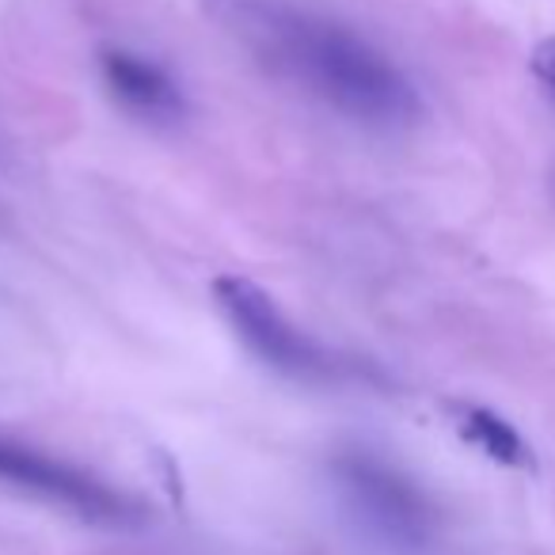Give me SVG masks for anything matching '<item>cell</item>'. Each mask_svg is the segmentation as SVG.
<instances>
[{
  "instance_id": "52a82bcc",
  "label": "cell",
  "mask_w": 555,
  "mask_h": 555,
  "mask_svg": "<svg viewBox=\"0 0 555 555\" xmlns=\"http://www.w3.org/2000/svg\"><path fill=\"white\" fill-rule=\"evenodd\" d=\"M532 77L555 95V39L537 42V50H532Z\"/></svg>"
},
{
  "instance_id": "3957f363",
  "label": "cell",
  "mask_w": 555,
  "mask_h": 555,
  "mask_svg": "<svg viewBox=\"0 0 555 555\" xmlns=\"http://www.w3.org/2000/svg\"><path fill=\"white\" fill-rule=\"evenodd\" d=\"M335 483L373 532L396 544H423L430 537L434 509L426 494L373 453H343L335 461Z\"/></svg>"
},
{
  "instance_id": "5b68a950",
  "label": "cell",
  "mask_w": 555,
  "mask_h": 555,
  "mask_svg": "<svg viewBox=\"0 0 555 555\" xmlns=\"http://www.w3.org/2000/svg\"><path fill=\"white\" fill-rule=\"evenodd\" d=\"M100 69H103V80H107L111 95H115L126 111L145 118V122L171 126L186 115V100L176 80H171V73L160 69L156 62H149V57L133 54V50H122V47H107V50H100Z\"/></svg>"
},
{
  "instance_id": "6da1fadb",
  "label": "cell",
  "mask_w": 555,
  "mask_h": 555,
  "mask_svg": "<svg viewBox=\"0 0 555 555\" xmlns=\"http://www.w3.org/2000/svg\"><path fill=\"white\" fill-rule=\"evenodd\" d=\"M229 24L289 85L362 126H408L418 118L411 80L350 27L286 0H232Z\"/></svg>"
},
{
  "instance_id": "277c9868",
  "label": "cell",
  "mask_w": 555,
  "mask_h": 555,
  "mask_svg": "<svg viewBox=\"0 0 555 555\" xmlns=\"http://www.w3.org/2000/svg\"><path fill=\"white\" fill-rule=\"evenodd\" d=\"M0 479L20 487V491L39 494L54 506L73 509V514L88 517L95 525H126L138 514L122 494L111 491L92 472L77 468L69 461H57V456L24 446L16 438H4V434H0Z\"/></svg>"
},
{
  "instance_id": "7a4b0ae2",
  "label": "cell",
  "mask_w": 555,
  "mask_h": 555,
  "mask_svg": "<svg viewBox=\"0 0 555 555\" xmlns=\"http://www.w3.org/2000/svg\"><path fill=\"white\" fill-rule=\"evenodd\" d=\"M214 297L221 305L224 320L232 324V332L270 370L305 380L327 377L335 370V362L320 350V343L309 339L286 312L278 309L274 297L255 286V282H247L240 274H221L214 282Z\"/></svg>"
},
{
  "instance_id": "8992f818",
  "label": "cell",
  "mask_w": 555,
  "mask_h": 555,
  "mask_svg": "<svg viewBox=\"0 0 555 555\" xmlns=\"http://www.w3.org/2000/svg\"><path fill=\"white\" fill-rule=\"evenodd\" d=\"M449 415H453L456 434L468 446H476L487 461L502 464V468H532V449L502 415L479 408V403H453Z\"/></svg>"
}]
</instances>
